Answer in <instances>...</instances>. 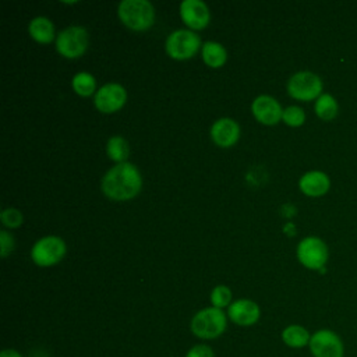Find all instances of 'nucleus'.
<instances>
[{"mask_svg": "<svg viewBox=\"0 0 357 357\" xmlns=\"http://www.w3.org/2000/svg\"><path fill=\"white\" fill-rule=\"evenodd\" d=\"M337 102L329 93L321 95L315 102V113L322 120H332L337 114Z\"/></svg>", "mask_w": 357, "mask_h": 357, "instance_id": "nucleus-20", "label": "nucleus"}, {"mask_svg": "<svg viewBox=\"0 0 357 357\" xmlns=\"http://www.w3.org/2000/svg\"><path fill=\"white\" fill-rule=\"evenodd\" d=\"M141 173L128 162L117 163L102 178V191L113 201L131 199L141 191Z\"/></svg>", "mask_w": 357, "mask_h": 357, "instance_id": "nucleus-1", "label": "nucleus"}, {"mask_svg": "<svg viewBox=\"0 0 357 357\" xmlns=\"http://www.w3.org/2000/svg\"><path fill=\"white\" fill-rule=\"evenodd\" d=\"M229 318L241 326H250L259 319V307L251 300H237L229 305Z\"/></svg>", "mask_w": 357, "mask_h": 357, "instance_id": "nucleus-14", "label": "nucleus"}, {"mask_svg": "<svg viewBox=\"0 0 357 357\" xmlns=\"http://www.w3.org/2000/svg\"><path fill=\"white\" fill-rule=\"evenodd\" d=\"M282 120L290 127H300L305 120V113L298 106H289L283 110Z\"/></svg>", "mask_w": 357, "mask_h": 357, "instance_id": "nucleus-23", "label": "nucleus"}, {"mask_svg": "<svg viewBox=\"0 0 357 357\" xmlns=\"http://www.w3.org/2000/svg\"><path fill=\"white\" fill-rule=\"evenodd\" d=\"M283 342L293 349H300L310 344L311 335L308 331L301 325H289L282 332Z\"/></svg>", "mask_w": 357, "mask_h": 357, "instance_id": "nucleus-18", "label": "nucleus"}, {"mask_svg": "<svg viewBox=\"0 0 357 357\" xmlns=\"http://www.w3.org/2000/svg\"><path fill=\"white\" fill-rule=\"evenodd\" d=\"M226 329V315L220 308L208 307L198 311L191 319V331L201 339H215Z\"/></svg>", "mask_w": 357, "mask_h": 357, "instance_id": "nucleus-3", "label": "nucleus"}, {"mask_svg": "<svg viewBox=\"0 0 357 357\" xmlns=\"http://www.w3.org/2000/svg\"><path fill=\"white\" fill-rule=\"evenodd\" d=\"M89 43L88 31L84 26L73 25L63 29L56 38V49L57 52L67 59H78L81 57Z\"/></svg>", "mask_w": 357, "mask_h": 357, "instance_id": "nucleus-4", "label": "nucleus"}, {"mask_svg": "<svg viewBox=\"0 0 357 357\" xmlns=\"http://www.w3.org/2000/svg\"><path fill=\"white\" fill-rule=\"evenodd\" d=\"M298 261L308 269H321L328 261V248L318 237H305L297 247Z\"/></svg>", "mask_w": 357, "mask_h": 357, "instance_id": "nucleus-9", "label": "nucleus"}, {"mask_svg": "<svg viewBox=\"0 0 357 357\" xmlns=\"http://www.w3.org/2000/svg\"><path fill=\"white\" fill-rule=\"evenodd\" d=\"M322 91L321 78L311 71H300L287 82V92L291 98L303 102L318 99Z\"/></svg>", "mask_w": 357, "mask_h": 357, "instance_id": "nucleus-6", "label": "nucleus"}, {"mask_svg": "<svg viewBox=\"0 0 357 357\" xmlns=\"http://www.w3.org/2000/svg\"><path fill=\"white\" fill-rule=\"evenodd\" d=\"M120 21L132 31H146L155 22V8L146 0H124L119 4Z\"/></svg>", "mask_w": 357, "mask_h": 357, "instance_id": "nucleus-2", "label": "nucleus"}, {"mask_svg": "<svg viewBox=\"0 0 357 357\" xmlns=\"http://www.w3.org/2000/svg\"><path fill=\"white\" fill-rule=\"evenodd\" d=\"M201 54H202V60L205 61V64L212 68L222 67L227 60L226 49L218 42H211V40L205 42L202 45Z\"/></svg>", "mask_w": 357, "mask_h": 357, "instance_id": "nucleus-17", "label": "nucleus"}, {"mask_svg": "<svg viewBox=\"0 0 357 357\" xmlns=\"http://www.w3.org/2000/svg\"><path fill=\"white\" fill-rule=\"evenodd\" d=\"M66 251V243L60 237L46 236L35 243L31 250V257L39 266H52L63 259Z\"/></svg>", "mask_w": 357, "mask_h": 357, "instance_id": "nucleus-7", "label": "nucleus"}, {"mask_svg": "<svg viewBox=\"0 0 357 357\" xmlns=\"http://www.w3.org/2000/svg\"><path fill=\"white\" fill-rule=\"evenodd\" d=\"M251 112L254 117L265 126H275L276 123H279L283 114L279 102L268 95H261L255 98L251 105Z\"/></svg>", "mask_w": 357, "mask_h": 357, "instance_id": "nucleus-12", "label": "nucleus"}, {"mask_svg": "<svg viewBox=\"0 0 357 357\" xmlns=\"http://www.w3.org/2000/svg\"><path fill=\"white\" fill-rule=\"evenodd\" d=\"M127 100V92L120 84H106L95 93V106L102 113H114L120 110Z\"/></svg>", "mask_w": 357, "mask_h": 357, "instance_id": "nucleus-10", "label": "nucleus"}, {"mask_svg": "<svg viewBox=\"0 0 357 357\" xmlns=\"http://www.w3.org/2000/svg\"><path fill=\"white\" fill-rule=\"evenodd\" d=\"M185 357H213V351L206 344H197L187 353Z\"/></svg>", "mask_w": 357, "mask_h": 357, "instance_id": "nucleus-26", "label": "nucleus"}, {"mask_svg": "<svg viewBox=\"0 0 357 357\" xmlns=\"http://www.w3.org/2000/svg\"><path fill=\"white\" fill-rule=\"evenodd\" d=\"M29 35L38 43H50L54 39V25L46 17H36L29 22Z\"/></svg>", "mask_w": 357, "mask_h": 357, "instance_id": "nucleus-16", "label": "nucleus"}, {"mask_svg": "<svg viewBox=\"0 0 357 357\" xmlns=\"http://www.w3.org/2000/svg\"><path fill=\"white\" fill-rule=\"evenodd\" d=\"M201 47V38L190 29L172 32L165 43L166 53L174 60H187L197 54Z\"/></svg>", "mask_w": 357, "mask_h": 357, "instance_id": "nucleus-5", "label": "nucleus"}, {"mask_svg": "<svg viewBox=\"0 0 357 357\" xmlns=\"http://www.w3.org/2000/svg\"><path fill=\"white\" fill-rule=\"evenodd\" d=\"M106 152L112 160H114L117 163H123V162H126V159L130 155V146H128V142L123 137L114 135V137L109 138L107 145H106Z\"/></svg>", "mask_w": 357, "mask_h": 357, "instance_id": "nucleus-19", "label": "nucleus"}, {"mask_svg": "<svg viewBox=\"0 0 357 357\" xmlns=\"http://www.w3.org/2000/svg\"><path fill=\"white\" fill-rule=\"evenodd\" d=\"M211 301H212V305L216 307V308H223V307H227L230 305V301H231V291L227 286H216L212 293H211Z\"/></svg>", "mask_w": 357, "mask_h": 357, "instance_id": "nucleus-22", "label": "nucleus"}, {"mask_svg": "<svg viewBox=\"0 0 357 357\" xmlns=\"http://www.w3.org/2000/svg\"><path fill=\"white\" fill-rule=\"evenodd\" d=\"M0 218H1L3 225L7 226V227H11V229L20 227L22 225V220H24L22 213L18 209H15V208L4 209L1 212V215H0Z\"/></svg>", "mask_w": 357, "mask_h": 357, "instance_id": "nucleus-24", "label": "nucleus"}, {"mask_svg": "<svg viewBox=\"0 0 357 357\" xmlns=\"http://www.w3.org/2000/svg\"><path fill=\"white\" fill-rule=\"evenodd\" d=\"M0 241H1V257L6 258L14 248V238L4 230L0 231Z\"/></svg>", "mask_w": 357, "mask_h": 357, "instance_id": "nucleus-25", "label": "nucleus"}, {"mask_svg": "<svg viewBox=\"0 0 357 357\" xmlns=\"http://www.w3.org/2000/svg\"><path fill=\"white\" fill-rule=\"evenodd\" d=\"M300 190L308 197H321L328 192L331 180L324 172H308L298 181Z\"/></svg>", "mask_w": 357, "mask_h": 357, "instance_id": "nucleus-15", "label": "nucleus"}, {"mask_svg": "<svg viewBox=\"0 0 357 357\" xmlns=\"http://www.w3.org/2000/svg\"><path fill=\"white\" fill-rule=\"evenodd\" d=\"M180 17L190 29H204L211 20L208 6L199 0H184L180 4Z\"/></svg>", "mask_w": 357, "mask_h": 357, "instance_id": "nucleus-11", "label": "nucleus"}, {"mask_svg": "<svg viewBox=\"0 0 357 357\" xmlns=\"http://www.w3.org/2000/svg\"><path fill=\"white\" fill-rule=\"evenodd\" d=\"M211 137L218 146L230 148L240 138V127L234 120L223 117L212 124Z\"/></svg>", "mask_w": 357, "mask_h": 357, "instance_id": "nucleus-13", "label": "nucleus"}, {"mask_svg": "<svg viewBox=\"0 0 357 357\" xmlns=\"http://www.w3.org/2000/svg\"><path fill=\"white\" fill-rule=\"evenodd\" d=\"M71 84H73V89L75 91V93H78L79 96L92 95L95 88H96V81H95L93 75L86 73V71L77 73L74 75Z\"/></svg>", "mask_w": 357, "mask_h": 357, "instance_id": "nucleus-21", "label": "nucleus"}, {"mask_svg": "<svg viewBox=\"0 0 357 357\" xmlns=\"http://www.w3.org/2000/svg\"><path fill=\"white\" fill-rule=\"evenodd\" d=\"M0 357H22V356L14 349H6L0 353Z\"/></svg>", "mask_w": 357, "mask_h": 357, "instance_id": "nucleus-27", "label": "nucleus"}, {"mask_svg": "<svg viewBox=\"0 0 357 357\" xmlns=\"http://www.w3.org/2000/svg\"><path fill=\"white\" fill-rule=\"evenodd\" d=\"M308 347L314 357H344L343 340L331 329H319L314 332Z\"/></svg>", "mask_w": 357, "mask_h": 357, "instance_id": "nucleus-8", "label": "nucleus"}]
</instances>
